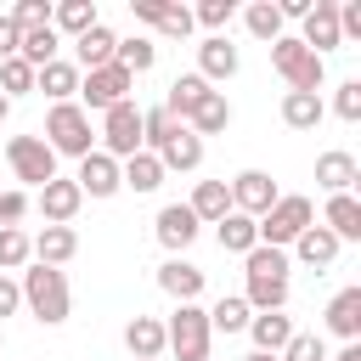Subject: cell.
Listing matches in <instances>:
<instances>
[{"label": "cell", "instance_id": "obj_1", "mask_svg": "<svg viewBox=\"0 0 361 361\" xmlns=\"http://www.w3.org/2000/svg\"><path fill=\"white\" fill-rule=\"evenodd\" d=\"M17 288H23V305H28L34 322H45V327H62V322H68L73 293H68V276H62L56 265H34V271H23Z\"/></svg>", "mask_w": 361, "mask_h": 361}, {"label": "cell", "instance_id": "obj_41", "mask_svg": "<svg viewBox=\"0 0 361 361\" xmlns=\"http://www.w3.org/2000/svg\"><path fill=\"white\" fill-rule=\"evenodd\" d=\"M6 17L17 23V34H28V28H51V0H17Z\"/></svg>", "mask_w": 361, "mask_h": 361}, {"label": "cell", "instance_id": "obj_49", "mask_svg": "<svg viewBox=\"0 0 361 361\" xmlns=\"http://www.w3.org/2000/svg\"><path fill=\"white\" fill-rule=\"evenodd\" d=\"M17 45H23L17 23H11V17H0V62H6V56H17Z\"/></svg>", "mask_w": 361, "mask_h": 361}, {"label": "cell", "instance_id": "obj_19", "mask_svg": "<svg viewBox=\"0 0 361 361\" xmlns=\"http://www.w3.org/2000/svg\"><path fill=\"white\" fill-rule=\"evenodd\" d=\"M338 248H344V243H338L327 226H305V231L293 237V259L310 265V271H327V265L338 259Z\"/></svg>", "mask_w": 361, "mask_h": 361}, {"label": "cell", "instance_id": "obj_5", "mask_svg": "<svg viewBox=\"0 0 361 361\" xmlns=\"http://www.w3.org/2000/svg\"><path fill=\"white\" fill-rule=\"evenodd\" d=\"M271 68L288 79V90H310V96H322V85H327V62L310 56V51L299 45V34H282V39L271 45Z\"/></svg>", "mask_w": 361, "mask_h": 361}, {"label": "cell", "instance_id": "obj_34", "mask_svg": "<svg viewBox=\"0 0 361 361\" xmlns=\"http://www.w3.org/2000/svg\"><path fill=\"white\" fill-rule=\"evenodd\" d=\"M243 23H248V34H254V39H265V45H276V39L288 34V23H282L276 0H254V6L243 11Z\"/></svg>", "mask_w": 361, "mask_h": 361}, {"label": "cell", "instance_id": "obj_6", "mask_svg": "<svg viewBox=\"0 0 361 361\" xmlns=\"http://www.w3.org/2000/svg\"><path fill=\"white\" fill-rule=\"evenodd\" d=\"M0 158L11 164V175H17L23 186H45V180H56V152H51L39 135H11V141L0 147Z\"/></svg>", "mask_w": 361, "mask_h": 361}, {"label": "cell", "instance_id": "obj_24", "mask_svg": "<svg viewBox=\"0 0 361 361\" xmlns=\"http://www.w3.org/2000/svg\"><path fill=\"white\" fill-rule=\"evenodd\" d=\"M34 90H39L51 107H56V102H73V96H79V68L56 56V62H45V68L34 73Z\"/></svg>", "mask_w": 361, "mask_h": 361}, {"label": "cell", "instance_id": "obj_13", "mask_svg": "<svg viewBox=\"0 0 361 361\" xmlns=\"http://www.w3.org/2000/svg\"><path fill=\"white\" fill-rule=\"evenodd\" d=\"M158 288H164L175 305H197V293H203V271H197L186 254H169V259L158 265Z\"/></svg>", "mask_w": 361, "mask_h": 361}, {"label": "cell", "instance_id": "obj_14", "mask_svg": "<svg viewBox=\"0 0 361 361\" xmlns=\"http://www.w3.org/2000/svg\"><path fill=\"white\" fill-rule=\"evenodd\" d=\"M79 203H85V192H79L68 175H56V180L39 186V214H45V226H73Z\"/></svg>", "mask_w": 361, "mask_h": 361}, {"label": "cell", "instance_id": "obj_18", "mask_svg": "<svg viewBox=\"0 0 361 361\" xmlns=\"http://www.w3.org/2000/svg\"><path fill=\"white\" fill-rule=\"evenodd\" d=\"M209 90H214V85H203L197 73H175V79H169V90H164V113H169L175 124H186V118L203 107V96H209Z\"/></svg>", "mask_w": 361, "mask_h": 361}, {"label": "cell", "instance_id": "obj_7", "mask_svg": "<svg viewBox=\"0 0 361 361\" xmlns=\"http://www.w3.org/2000/svg\"><path fill=\"white\" fill-rule=\"evenodd\" d=\"M130 90H135V73H124L118 62H107L96 73H79V107L85 113H107V107L130 102Z\"/></svg>", "mask_w": 361, "mask_h": 361}, {"label": "cell", "instance_id": "obj_35", "mask_svg": "<svg viewBox=\"0 0 361 361\" xmlns=\"http://www.w3.org/2000/svg\"><path fill=\"white\" fill-rule=\"evenodd\" d=\"M56 51H62V34H56V28H28L23 45H17V56H23L34 73H39L45 62H56Z\"/></svg>", "mask_w": 361, "mask_h": 361}, {"label": "cell", "instance_id": "obj_50", "mask_svg": "<svg viewBox=\"0 0 361 361\" xmlns=\"http://www.w3.org/2000/svg\"><path fill=\"white\" fill-rule=\"evenodd\" d=\"M310 6H316V0H276V11H282V23H288V17H299V23H305V11H310Z\"/></svg>", "mask_w": 361, "mask_h": 361}, {"label": "cell", "instance_id": "obj_10", "mask_svg": "<svg viewBox=\"0 0 361 361\" xmlns=\"http://www.w3.org/2000/svg\"><path fill=\"white\" fill-rule=\"evenodd\" d=\"M299 45H305L310 56H322V62H327V51L344 45V39H338V0H316V6L305 11V34H299Z\"/></svg>", "mask_w": 361, "mask_h": 361}, {"label": "cell", "instance_id": "obj_8", "mask_svg": "<svg viewBox=\"0 0 361 361\" xmlns=\"http://www.w3.org/2000/svg\"><path fill=\"white\" fill-rule=\"evenodd\" d=\"M102 152L118 158V164L141 152V107L135 102H118V107L102 113Z\"/></svg>", "mask_w": 361, "mask_h": 361}, {"label": "cell", "instance_id": "obj_30", "mask_svg": "<svg viewBox=\"0 0 361 361\" xmlns=\"http://www.w3.org/2000/svg\"><path fill=\"white\" fill-rule=\"evenodd\" d=\"M158 164H164V175H169V169H180V175H192V169L203 164V141H197V135H192V130L180 124V135H175V141H169V147L158 152Z\"/></svg>", "mask_w": 361, "mask_h": 361}, {"label": "cell", "instance_id": "obj_42", "mask_svg": "<svg viewBox=\"0 0 361 361\" xmlns=\"http://www.w3.org/2000/svg\"><path fill=\"white\" fill-rule=\"evenodd\" d=\"M276 361H327V344H322V333H293Z\"/></svg>", "mask_w": 361, "mask_h": 361}, {"label": "cell", "instance_id": "obj_54", "mask_svg": "<svg viewBox=\"0 0 361 361\" xmlns=\"http://www.w3.org/2000/svg\"><path fill=\"white\" fill-rule=\"evenodd\" d=\"M0 147H6V141H0Z\"/></svg>", "mask_w": 361, "mask_h": 361}, {"label": "cell", "instance_id": "obj_37", "mask_svg": "<svg viewBox=\"0 0 361 361\" xmlns=\"http://www.w3.org/2000/svg\"><path fill=\"white\" fill-rule=\"evenodd\" d=\"M248 305H243V293H226V299H214V310H209V333H243L248 327Z\"/></svg>", "mask_w": 361, "mask_h": 361}, {"label": "cell", "instance_id": "obj_21", "mask_svg": "<svg viewBox=\"0 0 361 361\" xmlns=\"http://www.w3.org/2000/svg\"><path fill=\"white\" fill-rule=\"evenodd\" d=\"M124 350H130V361H164V322L158 316H130L124 322Z\"/></svg>", "mask_w": 361, "mask_h": 361}, {"label": "cell", "instance_id": "obj_16", "mask_svg": "<svg viewBox=\"0 0 361 361\" xmlns=\"http://www.w3.org/2000/svg\"><path fill=\"white\" fill-rule=\"evenodd\" d=\"M113 51H118V34H113L107 23H96V28H85V34L73 39V68L96 73V68H107V62H113Z\"/></svg>", "mask_w": 361, "mask_h": 361}, {"label": "cell", "instance_id": "obj_48", "mask_svg": "<svg viewBox=\"0 0 361 361\" xmlns=\"http://www.w3.org/2000/svg\"><path fill=\"white\" fill-rule=\"evenodd\" d=\"M130 17H135V23H152V28H158V17H164V0H130Z\"/></svg>", "mask_w": 361, "mask_h": 361}, {"label": "cell", "instance_id": "obj_28", "mask_svg": "<svg viewBox=\"0 0 361 361\" xmlns=\"http://www.w3.org/2000/svg\"><path fill=\"white\" fill-rule=\"evenodd\" d=\"M327 118V102L322 96H310V90H288L282 96V124L288 130H316Z\"/></svg>", "mask_w": 361, "mask_h": 361}, {"label": "cell", "instance_id": "obj_26", "mask_svg": "<svg viewBox=\"0 0 361 361\" xmlns=\"http://www.w3.org/2000/svg\"><path fill=\"white\" fill-rule=\"evenodd\" d=\"M186 209L197 214V226H214V220H226V214H231V192H226V180H197Z\"/></svg>", "mask_w": 361, "mask_h": 361}, {"label": "cell", "instance_id": "obj_43", "mask_svg": "<svg viewBox=\"0 0 361 361\" xmlns=\"http://www.w3.org/2000/svg\"><path fill=\"white\" fill-rule=\"evenodd\" d=\"M231 17H237V0H203V6L192 11V23H203L209 34H220V28L231 23Z\"/></svg>", "mask_w": 361, "mask_h": 361}, {"label": "cell", "instance_id": "obj_9", "mask_svg": "<svg viewBox=\"0 0 361 361\" xmlns=\"http://www.w3.org/2000/svg\"><path fill=\"white\" fill-rule=\"evenodd\" d=\"M226 192H231V209L237 214H248V220H259L282 192H276V180L265 175V169H243V175H231L226 180Z\"/></svg>", "mask_w": 361, "mask_h": 361}, {"label": "cell", "instance_id": "obj_3", "mask_svg": "<svg viewBox=\"0 0 361 361\" xmlns=\"http://www.w3.org/2000/svg\"><path fill=\"white\" fill-rule=\"evenodd\" d=\"M305 226H316V203H310L305 192H282V197L254 220L259 248H293V237H299Z\"/></svg>", "mask_w": 361, "mask_h": 361}, {"label": "cell", "instance_id": "obj_36", "mask_svg": "<svg viewBox=\"0 0 361 361\" xmlns=\"http://www.w3.org/2000/svg\"><path fill=\"white\" fill-rule=\"evenodd\" d=\"M113 62H118L124 73H147V68L158 62V45H152L147 34H130V39H118V51H113Z\"/></svg>", "mask_w": 361, "mask_h": 361}, {"label": "cell", "instance_id": "obj_51", "mask_svg": "<svg viewBox=\"0 0 361 361\" xmlns=\"http://www.w3.org/2000/svg\"><path fill=\"white\" fill-rule=\"evenodd\" d=\"M333 361H361V344H344V350H338Z\"/></svg>", "mask_w": 361, "mask_h": 361}, {"label": "cell", "instance_id": "obj_53", "mask_svg": "<svg viewBox=\"0 0 361 361\" xmlns=\"http://www.w3.org/2000/svg\"><path fill=\"white\" fill-rule=\"evenodd\" d=\"M243 361H276V355H259V350H254V355H243Z\"/></svg>", "mask_w": 361, "mask_h": 361}, {"label": "cell", "instance_id": "obj_25", "mask_svg": "<svg viewBox=\"0 0 361 361\" xmlns=\"http://www.w3.org/2000/svg\"><path fill=\"white\" fill-rule=\"evenodd\" d=\"M322 226H327L338 243H361V203H355V192H338V197H327V209H322Z\"/></svg>", "mask_w": 361, "mask_h": 361}, {"label": "cell", "instance_id": "obj_46", "mask_svg": "<svg viewBox=\"0 0 361 361\" xmlns=\"http://www.w3.org/2000/svg\"><path fill=\"white\" fill-rule=\"evenodd\" d=\"M28 209H34V203H28V192H23V186H17V192H0V226H17Z\"/></svg>", "mask_w": 361, "mask_h": 361}, {"label": "cell", "instance_id": "obj_4", "mask_svg": "<svg viewBox=\"0 0 361 361\" xmlns=\"http://www.w3.org/2000/svg\"><path fill=\"white\" fill-rule=\"evenodd\" d=\"M209 310L203 305H175V316L164 322V350L175 361H209Z\"/></svg>", "mask_w": 361, "mask_h": 361}, {"label": "cell", "instance_id": "obj_33", "mask_svg": "<svg viewBox=\"0 0 361 361\" xmlns=\"http://www.w3.org/2000/svg\"><path fill=\"white\" fill-rule=\"evenodd\" d=\"M243 305H248L254 316H259V310H288V282H282V276H248Z\"/></svg>", "mask_w": 361, "mask_h": 361}, {"label": "cell", "instance_id": "obj_47", "mask_svg": "<svg viewBox=\"0 0 361 361\" xmlns=\"http://www.w3.org/2000/svg\"><path fill=\"white\" fill-rule=\"evenodd\" d=\"M17 305H23V288H17L11 276H0V322H6V316H17Z\"/></svg>", "mask_w": 361, "mask_h": 361}, {"label": "cell", "instance_id": "obj_39", "mask_svg": "<svg viewBox=\"0 0 361 361\" xmlns=\"http://www.w3.org/2000/svg\"><path fill=\"white\" fill-rule=\"evenodd\" d=\"M288 265H293L288 248H248V254H243V271H248V276H282V282H288Z\"/></svg>", "mask_w": 361, "mask_h": 361}, {"label": "cell", "instance_id": "obj_29", "mask_svg": "<svg viewBox=\"0 0 361 361\" xmlns=\"http://www.w3.org/2000/svg\"><path fill=\"white\" fill-rule=\"evenodd\" d=\"M226 124H231V102H226L220 90H209V96H203V107H197V113L186 118V130H192L197 141H203V135H220Z\"/></svg>", "mask_w": 361, "mask_h": 361}, {"label": "cell", "instance_id": "obj_11", "mask_svg": "<svg viewBox=\"0 0 361 361\" xmlns=\"http://www.w3.org/2000/svg\"><path fill=\"white\" fill-rule=\"evenodd\" d=\"M152 231H158V243H164L169 254H186V248L197 243V231H203V226H197V214H192L186 203H164V209H158V220H152Z\"/></svg>", "mask_w": 361, "mask_h": 361}, {"label": "cell", "instance_id": "obj_40", "mask_svg": "<svg viewBox=\"0 0 361 361\" xmlns=\"http://www.w3.org/2000/svg\"><path fill=\"white\" fill-rule=\"evenodd\" d=\"M23 90H34V68H28L23 56H6V62H0V96L11 102V96H23Z\"/></svg>", "mask_w": 361, "mask_h": 361}, {"label": "cell", "instance_id": "obj_44", "mask_svg": "<svg viewBox=\"0 0 361 361\" xmlns=\"http://www.w3.org/2000/svg\"><path fill=\"white\" fill-rule=\"evenodd\" d=\"M158 28L169 34V39H186L197 23H192V6H175V0H164V17H158Z\"/></svg>", "mask_w": 361, "mask_h": 361}, {"label": "cell", "instance_id": "obj_32", "mask_svg": "<svg viewBox=\"0 0 361 361\" xmlns=\"http://www.w3.org/2000/svg\"><path fill=\"white\" fill-rule=\"evenodd\" d=\"M214 237H220V248L226 254H248V248H259V231H254V220L248 214H226V220H214Z\"/></svg>", "mask_w": 361, "mask_h": 361}, {"label": "cell", "instance_id": "obj_38", "mask_svg": "<svg viewBox=\"0 0 361 361\" xmlns=\"http://www.w3.org/2000/svg\"><path fill=\"white\" fill-rule=\"evenodd\" d=\"M28 259H34L28 231H23V226H0V276H6V271H23Z\"/></svg>", "mask_w": 361, "mask_h": 361}, {"label": "cell", "instance_id": "obj_27", "mask_svg": "<svg viewBox=\"0 0 361 361\" xmlns=\"http://www.w3.org/2000/svg\"><path fill=\"white\" fill-rule=\"evenodd\" d=\"M102 17H96V0H56L51 6V28L56 34H68V39H79L85 28H96Z\"/></svg>", "mask_w": 361, "mask_h": 361}, {"label": "cell", "instance_id": "obj_20", "mask_svg": "<svg viewBox=\"0 0 361 361\" xmlns=\"http://www.w3.org/2000/svg\"><path fill=\"white\" fill-rule=\"evenodd\" d=\"M327 333H338L344 344H361V288H344L327 299Z\"/></svg>", "mask_w": 361, "mask_h": 361}, {"label": "cell", "instance_id": "obj_12", "mask_svg": "<svg viewBox=\"0 0 361 361\" xmlns=\"http://www.w3.org/2000/svg\"><path fill=\"white\" fill-rule=\"evenodd\" d=\"M73 186H79L85 197H113V192L124 186V180H118V158H107L102 147H96V152H85V158H79Z\"/></svg>", "mask_w": 361, "mask_h": 361}, {"label": "cell", "instance_id": "obj_23", "mask_svg": "<svg viewBox=\"0 0 361 361\" xmlns=\"http://www.w3.org/2000/svg\"><path fill=\"white\" fill-rule=\"evenodd\" d=\"M28 248H34L39 265H56V271H62V265L79 254V231H73V226H45L39 237H28Z\"/></svg>", "mask_w": 361, "mask_h": 361}, {"label": "cell", "instance_id": "obj_22", "mask_svg": "<svg viewBox=\"0 0 361 361\" xmlns=\"http://www.w3.org/2000/svg\"><path fill=\"white\" fill-rule=\"evenodd\" d=\"M355 180H361V164H355L350 152H338V147H333V152H322V158H316V186H322L327 197L350 192Z\"/></svg>", "mask_w": 361, "mask_h": 361}, {"label": "cell", "instance_id": "obj_52", "mask_svg": "<svg viewBox=\"0 0 361 361\" xmlns=\"http://www.w3.org/2000/svg\"><path fill=\"white\" fill-rule=\"evenodd\" d=\"M6 118H11V102H6V96H0V124H6Z\"/></svg>", "mask_w": 361, "mask_h": 361}, {"label": "cell", "instance_id": "obj_45", "mask_svg": "<svg viewBox=\"0 0 361 361\" xmlns=\"http://www.w3.org/2000/svg\"><path fill=\"white\" fill-rule=\"evenodd\" d=\"M333 113H338L344 124H355V118H361V79H344V85L333 90Z\"/></svg>", "mask_w": 361, "mask_h": 361}, {"label": "cell", "instance_id": "obj_2", "mask_svg": "<svg viewBox=\"0 0 361 361\" xmlns=\"http://www.w3.org/2000/svg\"><path fill=\"white\" fill-rule=\"evenodd\" d=\"M39 141H45L56 158H85V152H96L90 113H85L79 102H56V107L45 113V130H39Z\"/></svg>", "mask_w": 361, "mask_h": 361}, {"label": "cell", "instance_id": "obj_31", "mask_svg": "<svg viewBox=\"0 0 361 361\" xmlns=\"http://www.w3.org/2000/svg\"><path fill=\"white\" fill-rule=\"evenodd\" d=\"M118 180H124L130 192H158V186H164V164H158L152 152H135V158L118 164Z\"/></svg>", "mask_w": 361, "mask_h": 361}, {"label": "cell", "instance_id": "obj_17", "mask_svg": "<svg viewBox=\"0 0 361 361\" xmlns=\"http://www.w3.org/2000/svg\"><path fill=\"white\" fill-rule=\"evenodd\" d=\"M237 62H243V56H237V45H231L226 34H209V39L197 45V79H203V85L231 79V73H237Z\"/></svg>", "mask_w": 361, "mask_h": 361}, {"label": "cell", "instance_id": "obj_15", "mask_svg": "<svg viewBox=\"0 0 361 361\" xmlns=\"http://www.w3.org/2000/svg\"><path fill=\"white\" fill-rule=\"evenodd\" d=\"M243 333L254 338L259 355H282V344L293 338V316H288V310H259V316H248Z\"/></svg>", "mask_w": 361, "mask_h": 361}]
</instances>
